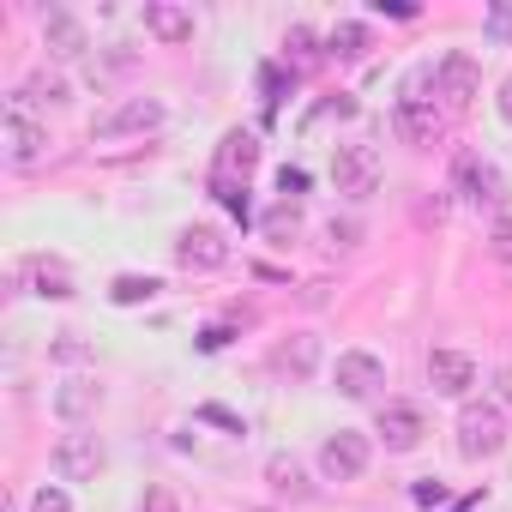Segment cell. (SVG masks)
Masks as SVG:
<instances>
[{
    "instance_id": "obj_5",
    "label": "cell",
    "mask_w": 512,
    "mask_h": 512,
    "mask_svg": "<svg viewBox=\"0 0 512 512\" xmlns=\"http://www.w3.org/2000/svg\"><path fill=\"white\" fill-rule=\"evenodd\" d=\"M175 266L181 272H223L229 266V235L217 223H187L175 235Z\"/></svg>"
},
{
    "instance_id": "obj_25",
    "label": "cell",
    "mask_w": 512,
    "mask_h": 512,
    "mask_svg": "<svg viewBox=\"0 0 512 512\" xmlns=\"http://www.w3.org/2000/svg\"><path fill=\"white\" fill-rule=\"evenodd\" d=\"M157 290H163L157 278H139V272H127V278H115V284H109V302H115V308H139V302H151Z\"/></svg>"
},
{
    "instance_id": "obj_8",
    "label": "cell",
    "mask_w": 512,
    "mask_h": 512,
    "mask_svg": "<svg viewBox=\"0 0 512 512\" xmlns=\"http://www.w3.org/2000/svg\"><path fill=\"white\" fill-rule=\"evenodd\" d=\"M374 434L386 440V452H416V446L428 440V416H422V404H410V398H386V404L374 410Z\"/></svg>"
},
{
    "instance_id": "obj_11",
    "label": "cell",
    "mask_w": 512,
    "mask_h": 512,
    "mask_svg": "<svg viewBox=\"0 0 512 512\" xmlns=\"http://www.w3.org/2000/svg\"><path fill=\"white\" fill-rule=\"evenodd\" d=\"M260 169V133H247V127H229L217 139V157H211V181H235L247 187V175Z\"/></svg>"
},
{
    "instance_id": "obj_36",
    "label": "cell",
    "mask_w": 512,
    "mask_h": 512,
    "mask_svg": "<svg viewBox=\"0 0 512 512\" xmlns=\"http://www.w3.org/2000/svg\"><path fill=\"white\" fill-rule=\"evenodd\" d=\"M55 356H61V362H85V344H73V332H67V338L55 344Z\"/></svg>"
},
{
    "instance_id": "obj_30",
    "label": "cell",
    "mask_w": 512,
    "mask_h": 512,
    "mask_svg": "<svg viewBox=\"0 0 512 512\" xmlns=\"http://www.w3.org/2000/svg\"><path fill=\"white\" fill-rule=\"evenodd\" d=\"M133 512H181V500H175V494H169V488H145V494H139V506H133Z\"/></svg>"
},
{
    "instance_id": "obj_35",
    "label": "cell",
    "mask_w": 512,
    "mask_h": 512,
    "mask_svg": "<svg viewBox=\"0 0 512 512\" xmlns=\"http://www.w3.org/2000/svg\"><path fill=\"white\" fill-rule=\"evenodd\" d=\"M374 7H380V13H392V19H416L410 0H374Z\"/></svg>"
},
{
    "instance_id": "obj_14",
    "label": "cell",
    "mask_w": 512,
    "mask_h": 512,
    "mask_svg": "<svg viewBox=\"0 0 512 512\" xmlns=\"http://www.w3.org/2000/svg\"><path fill=\"white\" fill-rule=\"evenodd\" d=\"M43 49H49L55 61H79V55L91 49L85 19H79V13H67V7H43Z\"/></svg>"
},
{
    "instance_id": "obj_24",
    "label": "cell",
    "mask_w": 512,
    "mask_h": 512,
    "mask_svg": "<svg viewBox=\"0 0 512 512\" xmlns=\"http://www.w3.org/2000/svg\"><path fill=\"white\" fill-rule=\"evenodd\" d=\"M25 97H31V103H43V109H49V103L61 109V103H73V85H67V73H49V67H37V73L25 79Z\"/></svg>"
},
{
    "instance_id": "obj_2",
    "label": "cell",
    "mask_w": 512,
    "mask_h": 512,
    "mask_svg": "<svg viewBox=\"0 0 512 512\" xmlns=\"http://www.w3.org/2000/svg\"><path fill=\"white\" fill-rule=\"evenodd\" d=\"M452 193L470 205V211H506V175L482 157V151H458L452 157Z\"/></svg>"
},
{
    "instance_id": "obj_10",
    "label": "cell",
    "mask_w": 512,
    "mask_h": 512,
    "mask_svg": "<svg viewBox=\"0 0 512 512\" xmlns=\"http://www.w3.org/2000/svg\"><path fill=\"white\" fill-rule=\"evenodd\" d=\"M13 284L43 296V302H67L73 296V272H67V260H55V253H25V260L13 266Z\"/></svg>"
},
{
    "instance_id": "obj_26",
    "label": "cell",
    "mask_w": 512,
    "mask_h": 512,
    "mask_svg": "<svg viewBox=\"0 0 512 512\" xmlns=\"http://www.w3.org/2000/svg\"><path fill=\"white\" fill-rule=\"evenodd\" d=\"M488 253H494L500 266H512V211L494 217V229H488Z\"/></svg>"
},
{
    "instance_id": "obj_38",
    "label": "cell",
    "mask_w": 512,
    "mask_h": 512,
    "mask_svg": "<svg viewBox=\"0 0 512 512\" xmlns=\"http://www.w3.org/2000/svg\"><path fill=\"white\" fill-rule=\"evenodd\" d=\"M223 344H229V332H223V326H211V332L199 338V350H223Z\"/></svg>"
},
{
    "instance_id": "obj_29",
    "label": "cell",
    "mask_w": 512,
    "mask_h": 512,
    "mask_svg": "<svg viewBox=\"0 0 512 512\" xmlns=\"http://www.w3.org/2000/svg\"><path fill=\"white\" fill-rule=\"evenodd\" d=\"M211 193H217V199H223V205L247 223V187H235V181H211Z\"/></svg>"
},
{
    "instance_id": "obj_17",
    "label": "cell",
    "mask_w": 512,
    "mask_h": 512,
    "mask_svg": "<svg viewBox=\"0 0 512 512\" xmlns=\"http://www.w3.org/2000/svg\"><path fill=\"white\" fill-rule=\"evenodd\" d=\"M272 374H278V380H290V386L314 380V374H320V338H308V332L284 338V344L272 350Z\"/></svg>"
},
{
    "instance_id": "obj_37",
    "label": "cell",
    "mask_w": 512,
    "mask_h": 512,
    "mask_svg": "<svg viewBox=\"0 0 512 512\" xmlns=\"http://www.w3.org/2000/svg\"><path fill=\"white\" fill-rule=\"evenodd\" d=\"M494 109H500V121H506V127H512V79H506V85H500V97H494Z\"/></svg>"
},
{
    "instance_id": "obj_27",
    "label": "cell",
    "mask_w": 512,
    "mask_h": 512,
    "mask_svg": "<svg viewBox=\"0 0 512 512\" xmlns=\"http://www.w3.org/2000/svg\"><path fill=\"white\" fill-rule=\"evenodd\" d=\"M31 512H73V500H67L61 482H43V488L31 494Z\"/></svg>"
},
{
    "instance_id": "obj_19",
    "label": "cell",
    "mask_w": 512,
    "mask_h": 512,
    "mask_svg": "<svg viewBox=\"0 0 512 512\" xmlns=\"http://www.w3.org/2000/svg\"><path fill=\"white\" fill-rule=\"evenodd\" d=\"M145 31L163 49H181V43H193V13L181 7V0H145Z\"/></svg>"
},
{
    "instance_id": "obj_32",
    "label": "cell",
    "mask_w": 512,
    "mask_h": 512,
    "mask_svg": "<svg viewBox=\"0 0 512 512\" xmlns=\"http://www.w3.org/2000/svg\"><path fill=\"white\" fill-rule=\"evenodd\" d=\"M199 422H217V428H229V434H247V428H241V416H229V410H217V404H205V410H199Z\"/></svg>"
},
{
    "instance_id": "obj_21",
    "label": "cell",
    "mask_w": 512,
    "mask_h": 512,
    "mask_svg": "<svg viewBox=\"0 0 512 512\" xmlns=\"http://www.w3.org/2000/svg\"><path fill=\"white\" fill-rule=\"evenodd\" d=\"M368 49H374V31H368L362 19H338V25L326 31V55H332V61H362Z\"/></svg>"
},
{
    "instance_id": "obj_7",
    "label": "cell",
    "mask_w": 512,
    "mask_h": 512,
    "mask_svg": "<svg viewBox=\"0 0 512 512\" xmlns=\"http://www.w3.org/2000/svg\"><path fill=\"white\" fill-rule=\"evenodd\" d=\"M332 181H338L344 199H368V193L380 187V151L362 145V139L338 145V151H332Z\"/></svg>"
},
{
    "instance_id": "obj_33",
    "label": "cell",
    "mask_w": 512,
    "mask_h": 512,
    "mask_svg": "<svg viewBox=\"0 0 512 512\" xmlns=\"http://www.w3.org/2000/svg\"><path fill=\"white\" fill-rule=\"evenodd\" d=\"M410 500H416V506H440V500H446V488L428 476V482H416V488H410Z\"/></svg>"
},
{
    "instance_id": "obj_3",
    "label": "cell",
    "mask_w": 512,
    "mask_h": 512,
    "mask_svg": "<svg viewBox=\"0 0 512 512\" xmlns=\"http://www.w3.org/2000/svg\"><path fill=\"white\" fill-rule=\"evenodd\" d=\"M506 446V404L500 398H464L458 410V452L464 458H494Z\"/></svg>"
},
{
    "instance_id": "obj_28",
    "label": "cell",
    "mask_w": 512,
    "mask_h": 512,
    "mask_svg": "<svg viewBox=\"0 0 512 512\" xmlns=\"http://www.w3.org/2000/svg\"><path fill=\"white\" fill-rule=\"evenodd\" d=\"M326 235H332V247H362V223L356 217H332Z\"/></svg>"
},
{
    "instance_id": "obj_13",
    "label": "cell",
    "mask_w": 512,
    "mask_h": 512,
    "mask_svg": "<svg viewBox=\"0 0 512 512\" xmlns=\"http://www.w3.org/2000/svg\"><path fill=\"white\" fill-rule=\"evenodd\" d=\"M332 380H338V392H344V398H356V404H362V398H374V392L386 386V362H380L374 350H344V356L332 362Z\"/></svg>"
},
{
    "instance_id": "obj_20",
    "label": "cell",
    "mask_w": 512,
    "mask_h": 512,
    "mask_svg": "<svg viewBox=\"0 0 512 512\" xmlns=\"http://www.w3.org/2000/svg\"><path fill=\"white\" fill-rule=\"evenodd\" d=\"M266 482H272L284 500H314V482H308V470H302L296 452H272V458H266Z\"/></svg>"
},
{
    "instance_id": "obj_15",
    "label": "cell",
    "mask_w": 512,
    "mask_h": 512,
    "mask_svg": "<svg viewBox=\"0 0 512 512\" xmlns=\"http://www.w3.org/2000/svg\"><path fill=\"white\" fill-rule=\"evenodd\" d=\"M392 127H398V139H404V145H434V139L446 133V115H440L428 97H398Z\"/></svg>"
},
{
    "instance_id": "obj_6",
    "label": "cell",
    "mask_w": 512,
    "mask_h": 512,
    "mask_svg": "<svg viewBox=\"0 0 512 512\" xmlns=\"http://www.w3.org/2000/svg\"><path fill=\"white\" fill-rule=\"evenodd\" d=\"M163 127V103L157 97H121L115 109H103L91 121V139H133V133H157Z\"/></svg>"
},
{
    "instance_id": "obj_4",
    "label": "cell",
    "mask_w": 512,
    "mask_h": 512,
    "mask_svg": "<svg viewBox=\"0 0 512 512\" xmlns=\"http://www.w3.org/2000/svg\"><path fill=\"white\" fill-rule=\"evenodd\" d=\"M49 464H55V476H61V482H97V476L109 470V446H103V434L73 428V434H61V440H55Z\"/></svg>"
},
{
    "instance_id": "obj_1",
    "label": "cell",
    "mask_w": 512,
    "mask_h": 512,
    "mask_svg": "<svg viewBox=\"0 0 512 512\" xmlns=\"http://www.w3.org/2000/svg\"><path fill=\"white\" fill-rule=\"evenodd\" d=\"M37 103L25 91L7 97V115H0V157H7V169H37L49 157V127L31 115Z\"/></svg>"
},
{
    "instance_id": "obj_18",
    "label": "cell",
    "mask_w": 512,
    "mask_h": 512,
    "mask_svg": "<svg viewBox=\"0 0 512 512\" xmlns=\"http://www.w3.org/2000/svg\"><path fill=\"white\" fill-rule=\"evenodd\" d=\"M428 386L440 398H464L476 386V362L464 350H428Z\"/></svg>"
},
{
    "instance_id": "obj_16",
    "label": "cell",
    "mask_w": 512,
    "mask_h": 512,
    "mask_svg": "<svg viewBox=\"0 0 512 512\" xmlns=\"http://www.w3.org/2000/svg\"><path fill=\"white\" fill-rule=\"evenodd\" d=\"M97 410H103V386H97L91 374H67V380L55 386V416H61L67 428H85Z\"/></svg>"
},
{
    "instance_id": "obj_22",
    "label": "cell",
    "mask_w": 512,
    "mask_h": 512,
    "mask_svg": "<svg viewBox=\"0 0 512 512\" xmlns=\"http://www.w3.org/2000/svg\"><path fill=\"white\" fill-rule=\"evenodd\" d=\"M260 235L278 241V247H290V241L302 235V199H278V205L260 217Z\"/></svg>"
},
{
    "instance_id": "obj_9",
    "label": "cell",
    "mask_w": 512,
    "mask_h": 512,
    "mask_svg": "<svg viewBox=\"0 0 512 512\" xmlns=\"http://www.w3.org/2000/svg\"><path fill=\"white\" fill-rule=\"evenodd\" d=\"M368 458H374V446H368L362 428H338V434L320 440V470H326V482H356V476L368 470Z\"/></svg>"
},
{
    "instance_id": "obj_23",
    "label": "cell",
    "mask_w": 512,
    "mask_h": 512,
    "mask_svg": "<svg viewBox=\"0 0 512 512\" xmlns=\"http://www.w3.org/2000/svg\"><path fill=\"white\" fill-rule=\"evenodd\" d=\"M320 37L308 31V25H290V37H284V61H290V73H308V67H320Z\"/></svg>"
},
{
    "instance_id": "obj_39",
    "label": "cell",
    "mask_w": 512,
    "mask_h": 512,
    "mask_svg": "<svg viewBox=\"0 0 512 512\" xmlns=\"http://www.w3.org/2000/svg\"><path fill=\"white\" fill-rule=\"evenodd\" d=\"M506 43H512V31H506Z\"/></svg>"
},
{
    "instance_id": "obj_34",
    "label": "cell",
    "mask_w": 512,
    "mask_h": 512,
    "mask_svg": "<svg viewBox=\"0 0 512 512\" xmlns=\"http://www.w3.org/2000/svg\"><path fill=\"white\" fill-rule=\"evenodd\" d=\"M302 187H308L302 169H284V175H278V193H284V199H302Z\"/></svg>"
},
{
    "instance_id": "obj_31",
    "label": "cell",
    "mask_w": 512,
    "mask_h": 512,
    "mask_svg": "<svg viewBox=\"0 0 512 512\" xmlns=\"http://www.w3.org/2000/svg\"><path fill=\"white\" fill-rule=\"evenodd\" d=\"M290 85H296V79H284V67H260V91H266V103H278Z\"/></svg>"
},
{
    "instance_id": "obj_12",
    "label": "cell",
    "mask_w": 512,
    "mask_h": 512,
    "mask_svg": "<svg viewBox=\"0 0 512 512\" xmlns=\"http://www.w3.org/2000/svg\"><path fill=\"white\" fill-rule=\"evenodd\" d=\"M434 79H440V97H446L452 109H470V103L482 97V61H476L470 49H452V55H440Z\"/></svg>"
}]
</instances>
